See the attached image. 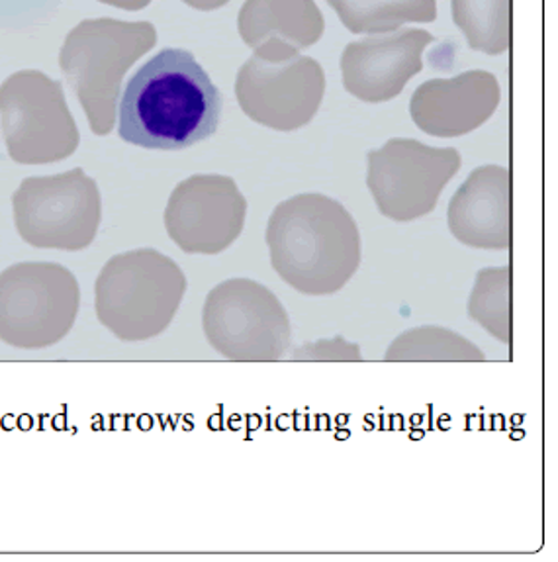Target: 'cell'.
Masks as SVG:
<instances>
[{"label":"cell","instance_id":"22","mask_svg":"<svg viewBox=\"0 0 558 562\" xmlns=\"http://www.w3.org/2000/svg\"><path fill=\"white\" fill-rule=\"evenodd\" d=\"M182 2L189 4L190 9L204 10V12H208V10L222 9L230 0H182Z\"/></svg>","mask_w":558,"mask_h":562},{"label":"cell","instance_id":"5","mask_svg":"<svg viewBox=\"0 0 558 562\" xmlns=\"http://www.w3.org/2000/svg\"><path fill=\"white\" fill-rule=\"evenodd\" d=\"M79 304V282L64 265H12L0 272V339L26 351L57 345L71 331Z\"/></svg>","mask_w":558,"mask_h":562},{"label":"cell","instance_id":"6","mask_svg":"<svg viewBox=\"0 0 558 562\" xmlns=\"http://www.w3.org/2000/svg\"><path fill=\"white\" fill-rule=\"evenodd\" d=\"M202 327L208 344L237 363H275L287 353L292 336L280 300L252 279L214 286L204 302Z\"/></svg>","mask_w":558,"mask_h":562},{"label":"cell","instance_id":"16","mask_svg":"<svg viewBox=\"0 0 558 562\" xmlns=\"http://www.w3.org/2000/svg\"><path fill=\"white\" fill-rule=\"evenodd\" d=\"M351 34H388L437 20V0H327Z\"/></svg>","mask_w":558,"mask_h":562},{"label":"cell","instance_id":"3","mask_svg":"<svg viewBox=\"0 0 558 562\" xmlns=\"http://www.w3.org/2000/svg\"><path fill=\"white\" fill-rule=\"evenodd\" d=\"M155 44L157 30L152 22L85 20L69 32L59 67L81 102L92 134L112 132L122 79Z\"/></svg>","mask_w":558,"mask_h":562},{"label":"cell","instance_id":"13","mask_svg":"<svg viewBox=\"0 0 558 562\" xmlns=\"http://www.w3.org/2000/svg\"><path fill=\"white\" fill-rule=\"evenodd\" d=\"M502 89L488 71H467L453 79H432L415 89L410 114L415 126L435 137H459L492 119Z\"/></svg>","mask_w":558,"mask_h":562},{"label":"cell","instance_id":"8","mask_svg":"<svg viewBox=\"0 0 558 562\" xmlns=\"http://www.w3.org/2000/svg\"><path fill=\"white\" fill-rule=\"evenodd\" d=\"M0 127L12 161L20 165L64 161L81 142L62 82L34 69L2 82Z\"/></svg>","mask_w":558,"mask_h":562},{"label":"cell","instance_id":"17","mask_svg":"<svg viewBox=\"0 0 558 562\" xmlns=\"http://www.w3.org/2000/svg\"><path fill=\"white\" fill-rule=\"evenodd\" d=\"M388 363H484L487 355L467 337L447 327H415L398 336L388 347Z\"/></svg>","mask_w":558,"mask_h":562},{"label":"cell","instance_id":"1","mask_svg":"<svg viewBox=\"0 0 558 562\" xmlns=\"http://www.w3.org/2000/svg\"><path fill=\"white\" fill-rule=\"evenodd\" d=\"M222 92L187 49L167 47L127 82L118 134L132 146L180 151L216 134Z\"/></svg>","mask_w":558,"mask_h":562},{"label":"cell","instance_id":"11","mask_svg":"<svg viewBox=\"0 0 558 562\" xmlns=\"http://www.w3.org/2000/svg\"><path fill=\"white\" fill-rule=\"evenodd\" d=\"M247 200L232 177L194 175L177 184L165 227L185 254L217 255L244 232Z\"/></svg>","mask_w":558,"mask_h":562},{"label":"cell","instance_id":"18","mask_svg":"<svg viewBox=\"0 0 558 562\" xmlns=\"http://www.w3.org/2000/svg\"><path fill=\"white\" fill-rule=\"evenodd\" d=\"M453 22L475 52L505 54L512 44V0H450Z\"/></svg>","mask_w":558,"mask_h":562},{"label":"cell","instance_id":"7","mask_svg":"<svg viewBox=\"0 0 558 562\" xmlns=\"http://www.w3.org/2000/svg\"><path fill=\"white\" fill-rule=\"evenodd\" d=\"M20 237L37 249L81 251L99 234V184L82 169L52 177H30L12 196Z\"/></svg>","mask_w":558,"mask_h":562},{"label":"cell","instance_id":"12","mask_svg":"<svg viewBox=\"0 0 558 562\" xmlns=\"http://www.w3.org/2000/svg\"><path fill=\"white\" fill-rule=\"evenodd\" d=\"M435 37L417 27L370 34L343 49L345 91L362 102H387L404 91L408 81L424 69L425 47Z\"/></svg>","mask_w":558,"mask_h":562},{"label":"cell","instance_id":"15","mask_svg":"<svg viewBox=\"0 0 558 562\" xmlns=\"http://www.w3.org/2000/svg\"><path fill=\"white\" fill-rule=\"evenodd\" d=\"M237 27L255 57L287 61L320 42L325 22L315 0H245Z\"/></svg>","mask_w":558,"mask_h":562},{"label":"cell","instance_id":"20","mask_svg":"<svg viewBox=\"0 0 558 562\" xmlns=\"http://www.w3.org/2000/svg\"><path fill=\"white\" fill-rule=\"evenodd\" d=\"M292 361H351L360 363L359 345L349 344L343 337L322 339L317 344H306L292 353Z\"/></svg>","mask_w":558,"mask_h":562},{"label":"cell","instance_id":"2","mask_svg":"<svg viewBox=\"0 0 558 562\" xmlns=\"http://www.w3.org/2000/svg\"><path fill=\"white\" fill-rule=\"evenodd\" d=\"M270 265L306 296L342 291L360 267V232L342 202L298 194L280 202L267 224Z\"/></svg>","mask_w":558,"mask_h":562},{"label":"cell","instance_id":"4","mask_svg":"<svg viewBox=\"0 0 558 562\" xmlns=\"http://www.w3.org/2000/svg\"><path fill=\"white\" fill-rule=\"evenodd\" d=\"M187 277L171 257L135 249L112 257L94 284L100 324L122 341L161 336L177 316Z\"/></svg>","mask_w":558,"mask_h":562},{"label":"cell","instance_id":"9","mask_svg":"<svg viewBox=\"0 0 558 562\" xmlns=\"http://www.w3.org/2000/svg\"><path fill=\"white\" fill-rule=\"evenodd\" d=\"M460 165L462 157L455 147H429L417 139L394 137L370 151L367 187L382 216L412 222L435 210Z\"/></svg>","mask_w":558,"mask_h":562},{"label":"cell","instance_id":"14","mask_svg":"<svg viewBox=\"0 0 558 562\" xmlns=\"http://www.w3.org/2000/svg\"><path fill=\"white\" fill-rule=\"evenodd\" d=\"M450 234L475 249L505 251L512 247V175L500 165L472 171L450 199Z\"/></svg>","mask_w":558,"mask_h":562},{"label":"cell","instance_id":"21","mask_svg":"<svg viewBox=\"0 0 558 562\" xmlns=\"http://www.w3.org/2000/svg\"><path fill=\"white\" fill-rule=\"evenodd\" d=\"M100 2L110 4V7H116V9L132 10V12L145 9V7L152 4V0H100Z\"/></svg>","mask_w":558,"mask_h":562},{"label":"cell","instance_id":"10","mask_svg":"<svg viewBox=\"0 0 558 562\" xmlns=\"http://www.w3.org/2000/svg\"><path fill=\"white\" fill-rule=\"evenodd\" d=\"M324 94L322 65L304 55L287 61H265L253 55L235 79V97L245 114L277 132L308 126Z\"/></svg>","mask_w":558,"mask_h":562},{"label":"cell","instance_id":"19","mask_svg":"<svg viewBox=\"0 0 558 562\" xmlns=\"http://www.w3.org/2000/svg\"><path fill=\"white\" fill-rule=\"evenodd\" d=\"M469 318L490 336L512 345V271L510 267L478 271L470 292Z\"/></svg>","mask_w":558,"mask_h":562}]
</instances>
